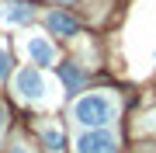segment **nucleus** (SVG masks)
<instances>
[{"instance_id": "obj_1", "label": "nucleus", "mask_w": 156, "mask_h": 153, "mask_svg": "<svg viewBox=\"0 0 156 153\" xmlns=\"http://www.w3.org/2000/svg\"><path fill=\"white\" fill-rule=\"evenodd\" d=\"M73 118L80 125H87V129H104L115 118V101L108 94H87L73 104Z\"/></svg>"}, {"instance_id": "obj_2", "label": "nucleus", "mask_w": 156, "mask_h": 153, "mask_svg": "<svg viewBox=\"0 0 156 153\" xmlns=\"http://www.w3.org/2000/svg\"><path fill=\"white\" fill-rule=\"evenodd\" d=\"M14 91L24 97V101H42L45 91H49V80H45L35 66H24L21 73L14 77Z\"/></svg>"}, {"instance_id": "obj_3", "label": "nucleus", "mask_w": 156, "mask_h": 153, "mask_svg": "<svg viewBox=\"0 0 156 153\" xmlns=\"http://www.w3.org/2000/svg\"><path fill=\"white\" fill-rule=\"evenodd\" d=\"M76 153H118V139L108 129H87L76 139Z\"/></svg>"}, {"instance_id": "obj_4", "label": "nucleus", "mask_w": 156, "mask_h": 153, "mask_svg": "<svg viewBox=\"0 0 156 153\" xmlns=\"http://www.w3.org/2000/svg\"><path fill=\"white\" fill-rule=\"evenodd\" d=\"M24 52H28V59H31V63H38V66H45V63H56V46H52L45 35H35V38H28Z\"/></svg>"}, {"instance_id": "obj_5", "label": "nucleus", "mask_w": 156, "mask_h": 153, "mask_svg": "<svg viewBox=\"0 0 156 153\" xmlns=\"http://www.w3.org/2000/svg\"><path fill=\"white\" fill-rule=\"evenodd\" d=\"M31 21V7L24 4H0V24H24Z\"/></svg>"}, {"instance_id": "obj_6", "label": "nucleus", "mask_w": 156, "mask_h": 153, "mask_svg": "<svg viewBox=\"0 0 156 153\" xmlns=\"http://www.w3.org/2000/svg\"><path fill=\"white\" fill-rule=\"evenodd\" d=\"M45 24H49V31H56V35H76V21H73L69 14H49L45 17Z\"/></svg>"}, {"instance_id": "obj_7", "label": "nucleus", "mask_w": 156, "mask_h": 153, "mask_svg": "<svg viewBox=\"0 0 156 153\" xmlns=\"http://www.w3.org/2000/svg\"><path fill=\"white\" fill-rule=\"evenodd\" d=\"M42 139L49 143V150H52V153H59V150H62V136H59V129H42Z\"/></svg>"}, {"instance_id": "obj_8", "label": "nucleus", "mask_w": 156, "mask_h": 153, "mask_svg": "<svg viewBox=\"0 0 156 153\" xmlns=\"http://www.w3.org/2000/svg\"><path fill=\"white\" fill-rule=\"evenodd\" d=\"M62 84H66V91H76V87H80V70L62 66Z\"/></svg>"}, {"instance_id": "obj_9", "label": "nucleus", "mask_w": 156, "mask_h": 153, "mask_svg": "<svg viewBox=\"0 0 156 153\" xmlns=\"http://www.w3.org/2000/svg\"><path fill=\"white\" fill-rule=\"evenodd\" d=\"M7 73H11V52H7L4 46H0V80H4Z\"/></svg>"}, {"instance_id": "obj_10", "label": "nucleus", "mask_w": 156, "mask_h": 153, "mask_svg": "<svg viewBox=\"0 0 156 153\" xmlns=\"http://www.w3.org/2000/svg\"><path fill=\"white\" fill-rule=\"evenodd\" d=\"M0 125H4V108H0Z\"/></svg>"}, {"instance_id": "obj_11", "label": "nucleus", "mask_w": 156, "mask_h": 153, "mask_svg": "<svg viewBox=\"0 0 156 153\" xmlns=\"http://www.w3.org/2000/svg\"><path fill=\"white\" fill-rule=\"evenodd\" d=\"M11 153H24V150H21V146H17V150H11Z\"/></svg>"}]
</instances>
